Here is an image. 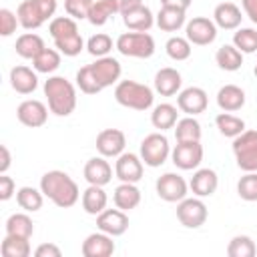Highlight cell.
Masks as SVG:
<instances>
[{"label":"cell","mask_w":257,"mask_h":257,"mask_svg":"<svg viewBox=\"0 0 257 257\" xmlns=\"http://www.w3.org/2000/svg\"><path fill=\"white\" fill-rule=\"evenodd\" d=\"M122 66L114 56H100L94 62L78 68L76 72V86L84 94H96L120 80Z\"/></svg>","instance_id":"1"},{"label":"cell","mask_w":257,"mask_h":257,"mask_svg":"<svg viewBox=\"0 0 257 257\" xmlns=\"http://www.w3.org/2000/svg\"><path fill=\"white\" fill-rule=\"evenodd\" d=\"M40 191L44 193L46 199H50L60 209H68L76 205L80 199V189L76 181L68 173L58 171V169L48 171L40 177Z\"/></svg>","instance_id":"2"},{"label":"cell","mask_w":257,"mask_h":257,"mask_svg":"<svg viewBox=\"0 0 257 257\" xmlns=\"http://www.w3.org/2000/svg\"><path fill=\"white\" fill-rule=\"evenodd\" d=\"M44 96L48 100V108L52 114L56 116H68L74 112L76 108V86L58 74L48 76V80H44Z\"/></svg>","instance_id":"3"},{"label":"cell","mask_w":257,"mask_h":257,"mask_svg":"<svg viewBox=\"0 0 257 257\" xmlns=\"http://www.w3.org/2000/svg\"><path fill=\"white\" fill-rule=\"evenodd\" d=\"M114 100L133 110H149L155 102V90L137 80H118L114 86Z\"/></svg>","instance_id":"4"},{"label":"cell","mask_w":257,"mask_h":257,"mask_svg":"<svg viewBox=\"0 0 257 257\" xmlns=\"http://www.w3.org/2000/svg\"><path fill=\"white\" fill-rule=\"evenodd\" d=\"M56 6H58L56 0H22L16 8V16L22 28L36 30L46 20L54 18Z\"/></svg>","instance_id":"5"},{"label":"cell","mask_w":257,"mask_h":257,"mask_svg":"<svg viewBox=\"0 0 257 257\" xmlns=\"http://www.w3.org/2000/svg\"><path fill=\"white\" fill-rule=\"evenodd\" d=\"M114 48L122 54V56H131V58H151L155 54V38L149 32H122L116 42Z\"/></svg>","instance_id":"6"},{"label":"cell","mask_w":257,"mask_h":257,"mask_svg":"<svg viewBox=\"0 0 257 257\" xmlns=\"http://www.w3.org/2000/svg\"><path fill=\"white\" fill-rule=\"evenodd\" d=\"M233 155L235 163L243 173L257 171V131L255 128H245L241 135L233 139Z\"/></svg>","instance_id":"7"},{"label":"cell","mask_w":257,"mask_h":257,"mask_svg":"<svg viewBox=\"0 0 257 257\" xmlns=\"http://www.w3.org/2000/svg\"><path fill=\"white\" fill-rule=\"evenodd\" d=\"M171 145H169V139L163 135V131H159V133H151V135H147L143 141H141V151H139V155H141V159H143V163L147 165V167H153V169H157V167H161L169 157H171Z\"/></svg>","instance_id":"8"},{"label":"cell","mask_w":257,"mask_h":257,"mask_svg":"<svg viewBox=\"0 0 257 257\" xmlns=\"http://www.w3.org/2000/svg\"><path fill=\"white\" fill-rule=\"evenodd\" d=\"M209 217V209L203 203L201 197H185L183 201L177 203V219L183 227L187 229H199L205 225Z\"/></svg>","instance_id":"9"},{"label":"cell","mask_w":257,"mask_h":257,"mask_svg":"<svg viewBox=\"0 0 257 257\" xmlns=\"http://www.w3.org/2000/svg\"><path fill=\"white\" fill-rule=\"evenodd\" d=\"M203 145L201 141H187V143H177L171 151L173 165L181 171H195L203 163Z\"/></svg>","instance_id":"10"},{"label":"cell","mask_w":257,"mask_h":257,"mask_svg":"<svg viewBox=\"0 0 257 257\" xmlns=\"http://www.w3.org/2000/svg\"><path fill=\"white\" fill-rule=\"evenodd\" d=\"M155 191H157L159 199H163L167 203H179L189 195L191 189H189V183L179 173H165L157 179Z\"/></svg>","instance_id":"11"},{"label":"cell","mask_w":257,"mask_h":257,"mask_svg":"<svg viewBox=\"0 0 257 257\" xmlns=\"http://www.w3.org/2000/svg\"><path fill=\"white\" fill-rule=\"evenodd\" d=\"M185 36L195 46H207L217 38V24L207 16H193L185 24Z\"/></svg>","instance_id":"12"},{"label":"cell","mask_w":257,"mask_h":257,"mask_svg":"<svg viewBox=\"0 0 257 257\" xmlns=\"http://www.w3.org/2000/svg\"><path fill=\"white\" fill-rule=\"evenodd\" d=\"M145 173V163L141 159V155L135 153H122L116 157L114 163V175L120 183H139L143 179Z\"/></svg>","instance_id":"13"},{"label":"cell","mask_w":257,"mask_h":257,"mask_svg":"<svg viewBox=\"0 0 257 257\" xmlns=\"http://www.w3.org/2000/svg\"><path fill=\"white\" fill-rule=\"evenodd\" d=\"M207 104H209V96L201 86H187L177 94V108L185 114L197 116L207 110Z\"/></svg>","instance_id":"14"},{"label":"cell","mask_w":257,"mask_h":257,"mask_svg":"<svg viewBox=\"0 0 257 257\" xmlns=\"http://www.w3.org/2000/svg\"><path fill=\"white\" fill-rule=\"evenodd\" d=\"M48 106L42 102V100H36V98H26L18 104L16 108V116L18 120L28 126V128H38L42 124H46L48 120Z\"/></svg>","instance_id":"15"},{"label":"cell","mask_w":257,"mask_h":257,"mask_svg":"<svg viewBox=\"0 0 257 257\" xmlns=\"http://www.w3.org/2000/svg\"><path fill=\"white\" fill-rule=\"evenodd\" d=\"M126 135L120 128H102L96 135V151L106 159H116L124 153Z\"/></svg>","instance_id":"16"},{"label":"cell","mask_w":257,"mask_h":257,"mask_svg":"<svg viewBox=\"0 0 257 257\" xmlns=\"http://www.w3.org/2000/svg\"><path fill=\"white\" fill-rule=\"evenodd\" d=\"M96 227L98 231H104L112 237H120L128 229V215L122 209H104L96 215Z\"/></svg>","instance_id":"17"},{"label":"cell","mask_w":257,"mask_h":257,"mask_svg":"<svg viewBox=\"0 0 257 257\" xmlns=\"http://www.w3.org/2000/svg\"><path fill=\"white\" fill-rule=\"evenodd\" d=\"M114 241L112 235L104 233V231H94L90 235H86V239L82 241V255L84 257H110L114 253Z\"/></svg>","instance_id":"18"},{"label":"cell","mask_w":257,"mask_h":257,"mask_svg":"<svg viewBox=\"0 0 257 257\" xmlns=\"http://www.w3.org/2000/svg\"><path fill=\"white\" fill-rule=\"evenodd\" d=\"M217 187H219V177H217V173H215L213 169H209V167H205V169H195V173H193V177H191V181H189L191 193H193L195 197H201V199L211 197V195L217 191Z\"/></svg>","instance_id":"19"},{"label":"cell","mask_w":257,"mask_h":257,"mask_svg":"<svg viewBox=\"0 0 257 257\" xmlns=\"http://www.w3.org/2000/svg\"><path fill=\"white\" fill-rule=\"evenodd\" d=\"M82 173H84V179H86L88 185H100V187H104V185H108L112 181V167L106 161V157H102V155L88 159Z\"/></svg>","instance_id":"20"},{"label":"cell","mask_w":257,"mask_h":257,"mask_svg":"<svg viewBox=\"0 0 257 257\" xmlns=\"http://www.w3.org/2000/svg\"><path fill=\"white\" fill-rule=\"evenodd\" d=\"M241 20H243L241 8L235 2H221L213 10V22L217 24V28L237 30L241 26Z\"/></svg>","instance_id":"21"},{"label":"cell","mask_w":257,"mask_h":257,"mask_svg":"<svg viewBox=\"0 0 257 257\" xmlns=\"http://www.w3.org/2000/svg\"><path fill=\"white\" fill-rule=\"evenodd\" d=\"M181 86H183V76L173 66H165L155 74V92H159L161 96L179 94Z\"/></svg>","instance_id":"22"},{"label":"cell","mask_w":257,"mask_h":257,"mask_svg":"<svg viewBox=\"0 0 257 257\" xmlns=\"http://www.w3.org/2000/svg\"><path fill=\"white\" fill-rule=\"evenodd\" d=\"M10 86L18 94H32L38 88V72L24 64H18L10 70Z\"/></svg>","instance_id":"23"},{"label":"cell","mask_w":257,"mask_h":257,"mask_svg":"<svg viewBox=\"0 0 257 257\" xmlns=\"http://www.w3.org/2000/svg\"><path fill=\"white\" fill-rule=\"evenodd\" d=\"M217 106L225 112H237L245 106V90L237 84H225L217 90Z\"/></svg>","instance_id":"24"},{"label":"cell","mask_w":257,"mask_h":257,"mask_svg":"<svg viewBox=\"0 0 257 257\" xmlns=\"http://www.w3.org/2000/svg\"><path fill=\"white\" fill-rule=\"evenodd\" d=\"M122 22L128 30H135V32H149L155 24V14L149 6L141 4L128 12L122 14Z\"/></svg>","instance_id":"25"},{"label":"cell","mask_w":257,"mask_h":257,"mask_svg":"<svg viewBox=\"0 0 257 257\" xmlns=\"http://www.w3.org/2000/svg\"><path fill=\"white\" fill-rule=\"evenodd\" d=\"M155 24L165 32H177L187 24V10L175 6H161L155 16Z\"/></svg>","instance_id":"26"},{"label":"cell","mask_w":257,"mask_h":257,"mask_svg":"<svg viewBox=\"0 0 257 257\" xmlns=\"http://www.w3.org/2000/svg\"><path fill=\"white\" fill-rule=\"evenodd\" d=\"M141 189L137 187V183H120L114 193H112V201H114V207L122 209V211H131V209H137L141 205Z\"/></svg>","instance_id":"27"},{"label":"cell","mask_w":257,"mask_h":257,"mask_svg":"<svg viewBox=\"0 0 257 257\" xmlns=\"http://www.w3.org/2000/svg\"><path fill=\"white\" fill-rule=\"evenodd\" d=\"M14 48H16V54H18L20 58L34 60L46 46H44L42 36H38L36 32H24V34H20V36L16 38Z\"/></svg>","instance_id":"28"},{"label":"cell","mask_w":257,"mask_h":257,"mask_svg":"<svg viewBox=\"0 0 257 257\" xmlns=\"http://www.w3.org/2000/svg\"><path fill=\"white\" fill-rule=\"evenodd\" d=\"M179 120V110L175 104L171 102H161L157 106H153L151 112V124L159 131H167V128H175Z\"/></svg>","instance_id":"29"},{"label":"cell","mask_w":257,"mask_h":257,"mask_svg":"<svg viewBox=\"0 0 257 257\" xmlns=\"http://www.w3.org/2000/svg\"><path fill=\"white\" fill-rule=\"evenodd\" d=\"M106 203H108V197L104 193V189L100 185H88L82 193V209L84 213L88 215H98L106 209Z\"/></svg>","instance_id":"30"},{"label":"cell","mask_w":257,"mask_h":257,"mask_svg":"<svg viewBox=\"0 0 257 257\" xmlns=\"http://www.w3.org/2000/svg\"><path fill=\"white\" fill-rule=\"evenodd\" d=\"M215 62L225 72H235L243 66V52L235 44H223L215 52Z\"/></svg>","instance_id":"31"},{"label":"cell","mask_w":257,"mask_h":257,"mask_svg":"<svg viewBox=\"0 0 257 257\" xmlns=\"http://www.w3.org/2000/svg\"><path fill=\"white\" fill-rule=\"evenodd\" d=\"M6 233L8 235H16V237H26L30 239L34 235V223L30 219V215L24 211V213H12L8 219H6Z\"/></svg>","instance_id":"32"},{"label":"cell","mask_w":257,"mask_h":257,"mask_svg":"<svg viewBox=\"0 0 257 257\" xmlns=\"http://www.w3.org/2000/svg\"><path fill=\"white\" fill-rule=\"evenodd\" d=\"M215 124L219 128V133L227 139H235L237 135H241L245 131V120L241 116H237L233 112H225V110L215 116Z\"/></svg>","instance_id":"33"},{"label":"cell","mask_w":257,"mask_h":257,"mask_svg":"<svg viewBox=\"0 0 257 257\" xmlns=\"http://www.w3.org/2000/svg\"><path fill=\"white\" fill-rule=\"evenodd\" d=\"M201 133H203L201 131V122L195 116H191V114L179 118L177 124H175V139H177V143L201 141Z\"/></svg>","instance_id":"34"},{"label":"cell","mask_w":257,"mask_h":257,"mask_svg":"<svg viewBox=\"0 0 257 257\" xmlns=\"http://www.w3.org/2000/svg\"><path fill=\"white\" fill-rule=\"evenodd\" d=\"M16 203L26 213H36V211L42 209L44 193L40 189H34V187H20L16 191Z\"/></svg>","instance_id":"35"},{"label":"cell","mask_w":257,"mask_h":257,"mask_svg":"<svg viewBox=\"0 0 257 257\" xmlns=\"http://www.w3.org/2000/svg\"><path fill=\"white\" fill-rule=\"evenodd\" d=\"M114 14H118V6L114 0H94L90 12H88V22L92 26H102L106 24Z\"/></svg>","instance_id":"36"},{"label":"cell","mask_w":257,"mask_h":257,"mask_svg":"<svg viewBox=\"0 0 257 257\" xmlns=\"http://www.w3.org/2000/svg\"><path fill=\"white\" fill-rule=\"evenodd\" d=\"M0 253H2V257H28L32 253L30 239L6 233V237H4V241L0 245Z\"/></svg>","instance_id":"37"},{"label":"cell","mask_w":257,"mask_h":257,"mask_svg":"<svg viewBox=\"0 0 257 257\" xmlns=\"http://www.w3.org/2000/svg\"><path fill=\"white\" fill-rule=\"evenodd\" d=\"M60 60H62V54L56 50V48H44L34 60H32V66L36 72H42V74H52L60 68Z\"/></svg>","instance_id":"38"},{"label":"cell","mask_w":257,"mask_h":257,"mask_svg":"<svg viewBox=\"0 0 257 257\" xmlns=\"http://www.w3.org/2000/svg\"><path fill=\"white\" fill-rule=\"evenodd\" d=\"M165 50H167V56L171 60H187L193 52V44L187 40V36H171L165 44Z\"/></svg>","instance_id":"39"},{"label":"cell","mask_w":257,"mask_h":257,"mask_svg":"<svg viewBox=\"0 0 257 257\" xmlns=\"http://www.w3.org/2000/svg\"><path fill=\"white\" fill-rule=\"evenodd\" d=\"M257 253V245L249 235H235L227 245L229 257H253Z\"/></svg>","instance_id":"40"},{"label":"cell","mask_w":257,"mask_h":257,"mask_svg":"<svg viewBox=\"0 0 257 257\" xmlns=\"http://www.w3.org/2000/svg\"><path fill=\"white\" fill-rule=\"evenodd\" d=\"M54 48H56L60 54L72 58V56H78V54L82 52V48H86V46H84V40H82L80 32H74V34L62 36V38H56V40H54Z\"/></svg>","instance_id":"41"},{"label":"cell","mask_w":257,"mask_h":257,"mask_svg":"<svg viewBox=\"0 0 257 257\" xmlns=\"http://www.w3.org/2000/svg\"><path fill=\"white\" fill-rule=\"evenodd\" d=\"M48 32H50L52 40H56V38H62V36H68V34L78 32V24L68 14L66 16H54L50 20V24H48Z\"/></svg>","instance_id":"42"},{"label":"cell","mask_w":257,"mask_h":257,"mask_svg":"<svg viewBox=\"0 0 257 257\" xmlns=\"http://www.w3.org/2000/svg\"><path fill=\"white\" fill-rule=\"evenodd\" d=\"M233 44L243 54L257 52V30L255 28H237V32L233 34Z\"/></svg>","instance_id":"43"},{"label":"cell","mask_w":257,"mask_h":257,"mask_svg":"<svg viewBox=\"0 0 257 257\" xmlns=\"http://www.w3.org/2000/svg\"><path fill=\"white\" fill-rule=\"evenodd\" d=\"M86 50L88 54H92L94 58L100 56H108V52L112 50V38L104 32H96L86 40Z\"/></svg>","instance_id":"44"},{"label":"cell","mask_w":257,"mask_h":257,"mask_svg":"<svg viewBox=\"0 0 257 257\" xmlns=\"http://www.w3.org/2000/svg\"><path fill=\"white\" fill-rule=\"evenodd\" d=\"M237 195H239L243 201H247V203L257 201V171L245 173V175L237 181Z\"/></svg>","instance_id":"45"},{"label":"cell","mask_w":257,"mask_h":257,"mask_svg":"<svg viewBox=\"0 0 257 257\" xmlns=\"http://www.w3.org/2000/svg\"><path fill=\"white\" fill-rule=\"evenodd\" d=\"M92 4L94 0H64V10L74 20H82V18H88Z\"/></svg>","instance_id":"46"},{"label":"cell","mask_w":257,"mask_h":257,"mask_svg":"<svg viewBox=\"0 0 257 257\" xmlns=\"http://www.w3.org/2000/svg\"><path fill=\"white\" fill-rule=\"evenodd\" d=\"M18 16L16 12L8 10V8H2L0 10V34L6 38V36H12L16 32V26H18Z\"/></svg>","instance_id":"47"},{"label":"cell","mask_w":257,"mask_h":257,"mask_svg":"<svg viewBox=\"0 0 257 257\" xmlns=\"http://www.w3.org/2000/svg\"><path fill=\"white\" fill-rule=\"evenodd\" d=\"M14 193H16L14 179L8 177L6 173H0V201H8Z\"/></svg>","instance_id":"48"},{"label":"cell","mask_w":257,"mask_h":257,"mask_svg":"<svg viewBox=\"0 0 257 257\" xmlns=\"http://www.w3.org/2000/svg\"><path fill=\"white\" fill-rule=\"evenodd\" d=\"M34 255H36V257H60L62 251H60V247L54 245V243H42V245H38V247L34 249Z\"/></svg>","instance_id":"49"},{"label":"cell","mask_w":257,"mask_h":257,"mask_svg":"<svg viewBox=\"0 0 257 257\" xmlns=\"http://www.w3.org/2000/svg\"><path fill=\"white\" fill-rule=\"evenodd\" d=\"M241 6H243L245 16H247L253 24H257V0H241Z\"/></svg>","instance_id":"50"},{"label":"cell","mask_w":257,"mask_h":257,"mask_svg":"<svg viewBox=\"0 0 257 257\" xmlns=\"http://www.w3.org/2000/svg\"><path fill=\"white\" fill-rule=\"evenodd\" d=\"M0 155H2L0 157V173H6L12 165V157H10V151L6 145H0Z\"/></svg>","instance_id":"51"},{"label":"cell","mask_w":257,"mask_h":257,"mask_svg":"<svg viewBox=\"0 0 257 257\" xmlns=\"http://www.w3.org/2000/svg\"><path fill=\"white\" fill-rule=\"evenodd\" d=\"M116 2V6H118V14L122 16L124 12H128V10H133V8H137V6H141L143 4V0H114Z\"/></svg>","instance_id":"52"},{"label":"cell","mask_w":257,"mask_h":257,"mask_svg":"<svg viewBox=\"0 0 257 257\" xmlns=\"http://www.w3.org/2000/svg\"><path fill=\"white\" fill-rule=\"evenodd\" d=\"M193 0H161V6H175V8H183L187 10L191 6Z\"/></svg>","instance_id":"53"},{"label":"cell","mask_w":257,"mask_h":257,"mask_svg":"<svg viewBox=\"0 0 257 257\" xmlns=\"http://www.w3.org/2000/svg\"><path fill=\"white\" fill-rule=\"evenodd\" d=\"M253 74H255V76H257V66H255V68H253Z\"/></svg>","instance_id":"54"}]
</instances>
